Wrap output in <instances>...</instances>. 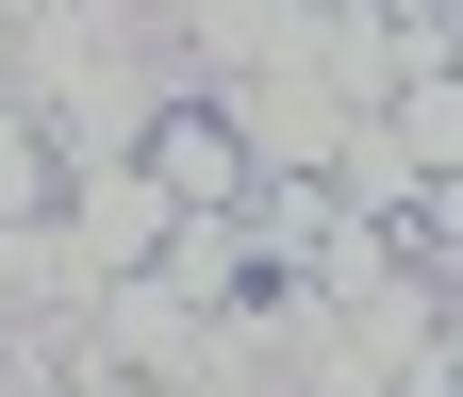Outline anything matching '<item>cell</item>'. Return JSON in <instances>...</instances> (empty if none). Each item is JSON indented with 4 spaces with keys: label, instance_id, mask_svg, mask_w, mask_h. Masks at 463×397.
Here are the masks:
<instances>
[{
    "label": "cell",
    "instance_id": "obj_1",
    "mask_svg": "<svg viewBox=\"0 0 463 397\" xmlns=\"http://www.w3.org/2000/svg\"><path fill=\"white\" fill-rule=\"evenodd\" d=\"M165 165H183V183H249V165H232V133H215V117H165Z\"/></svg>",
    "mask_w": 463,
    "mask_h": 397
}]
</instances>
